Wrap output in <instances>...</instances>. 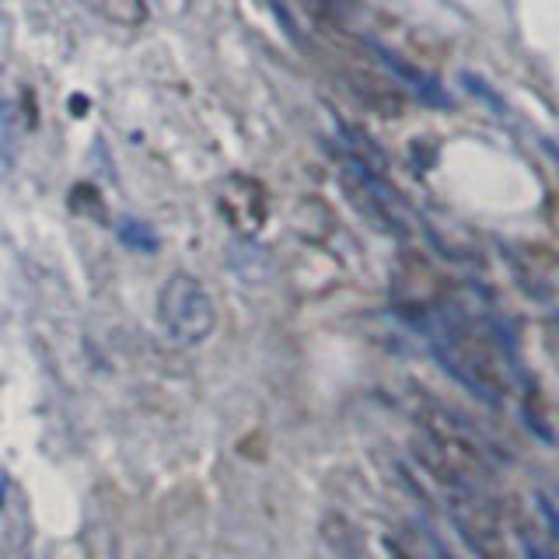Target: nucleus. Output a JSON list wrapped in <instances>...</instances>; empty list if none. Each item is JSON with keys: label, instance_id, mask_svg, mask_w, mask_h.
<instances>
[{"label": "nucleus", "instance_id": "0eeeda50", "mask_svg": "<svg viewBox=\"0 0 559 559\" xmlns=\"http://www.w3.org/2000/svg\"><path fill=\"white\" fill-rule=\"evenodd\" d=\"M116 235L122 245H130L133 252H157V235H154V227L144 224V221H136V217H122L116 224Z\"/></svg>", "mask_w": 559, "mask_h": 559}, {"label": "nucleus", "instance_id": "6e6552de", "mask_svg": "<svg viewBox=\"0 0 559 559\" xmlns=\"http://www.w3.org/2000/svg\"><path fill=\"white\" fill-rule=\"evenodd\" d=\"M535 500H538V507H542V518H546V528H549V535L556 538V507L549 503V497H546V493H538Z\"/></svg>", "mask_w": 559, "mask_h": 559}, {"label": "nucleus", "instance_id": "7ed1b4c3", "mask_svg": "<svg viewBox=\"0 0 559 559\" xmlns=\"http://www.w3.org/2000/svg\"><path fill=\"white\" fill-rule=\"evenodd\" d=\"M444 507L451 524L459 528V535L465 538V546L476 552L479 559H511V549H507L503 538V524L479 489H444Z\"/></svg>", "mask_w": 559, "mask_h": 559}, {"label": "nucleus", "instance_id": "39448f33", "mask_svg": "<svg viewBox=\"0 0 559 559\" xmlns=\"http://www.w3.org/2000/svg\"><path fill=\"white\" fill-rule=\"evenodd\" d=\"M371 49L378 52V60H381L384 67H389V70H392V74H395V78H399L402 84H409L413 92H416L419 98H424L427 105H451L448 92H444V87L437 84V81H433L430 74H424V70L409 67L406 60L392 57V52H389V49H381V46H371Z\"/></svg>", "mask_w": 559, "mask_h": 559}, {"label": "nucleus", "instance_id": "9d476101", "mask_svg": "<svg viewBox=\"0 0 559 559\" xmlns=\"http://www.w3.org/2000/svg\"><path fill=\"white\" fill-rule=\"evenodd\" d=\"M430 549H433V559H451V556L444 552V546H441V542H437L433 535H430Z\"/></svg>", "mask_w": 559, "mask_h": 559}, {"label": "nucleus", "instance_id": "f03ea898", "mask_svg": "<svg viewBox=\"0 0 559 559\" xmlns=\"http://www.w3.org/2000/svg\"><path fill=\"white\" fill-rule=\"evenodd\" d=\"M157 322L179 346H200L217 329L214 297L197 276L171 273L157 290Z\"/></svg>", "mask_w": 559, "mask_h": 559}, {"label": "nucleus", "instance_id": "f257e3e1", "mask_svg": "<svg viewBox=\"0 0 559 559\" xmlns=\"http://www.w3.org/2000/svg\"><path fill=\"white\" fill-rule=\"evenodd\" d=\"M430 349L441 360L444 371L465 384L472 395L486 402H500L507 395V367L497 357L493 343H489L476 325H468L459 314H441L430 329Z\"/></svg>", "mask_w": 559, "mask_h": 559}, {"label": "nucleus", "instance_id": "1a4fd4ad", "mask_svg": "<svg viewBox=\"0 0 559 559\" xmlns=\"http://www.w3.org/2000/svg\"><path fill=\"white\" fill-rule=\"evenodd\" d=\"M524 556H528V559H552V552L542 549L535 538H524Z\"/></svg>", "mask_w": 559, "mask_h": 559}, {"label": "nucleus", "instance_id": "423d86ee", "mask_svg": "<svg viewBox=\"0 0 559 559\" xmlns=\"http://www.w3.org/2000/svg\"><path fill=\"white\" fill-rule=\"evenodd\" d=\"M84 8L102 14L105 22L122 25V28H140L147 22V4L144 0H81Z\"/></svg>", "mask_w": 559, "mask_h": 559}, {"label": "nucleus", "instance_id": "20e7f679", "mask_svg": "<svg viewBox=\"0 0 559 559\" xmlns=\"http://www.w3.org/2000/svg\"><path fill=\"white\" fill-rule=\"evenodd\" d=\"M221 214L227 224L241 235H255L262 221H266V192L255 179H245V175H231L221 186Z\"/></svg>", "mask_w": 559, "mask_h": 559}]
</instances>
